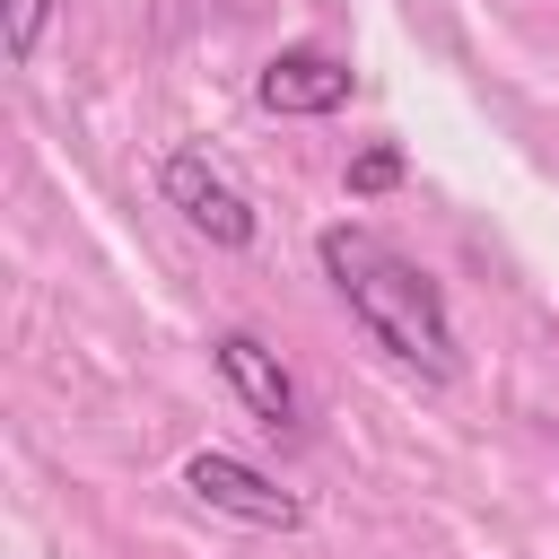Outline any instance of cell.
Instances as JSON below:
<instances>
[{
  "mask_svg": "<svg viewBox=\"0 0 559 559\" xmlns=\"http://www.w3.org/2000/svg\"><path fill=\"white\" fill-rule=\"evenodd\" d=\"M183 489H192L201 507L253 524V533H297V524H306V507H297L271 472H253L245 454H192V463H183Z\"/></svg>",
  "mask_w": 559,
  "mask_h": 559,
  "instance_id": "3",
  "label": "cell"
},
{
  "mask_svg": "<svg viewBox=\"0 0 559 559\" xmlns=\"http://www.w3.org/2000/svg\"><path fill=\"white\" fill-rule=\"evenodd\" d=\"M44 17H52V0H9V61H35Z\"/></svg>",
  "mask_w": 559,
  "mask_h": 559,
  "instance_id": "7",
  "label": "cell"
},
{
  "mask_svg": "<svg viewBox=\"0 0 559 559\" xmlns=\"http://www.w3.org/2000/svg\"><path fill=\"white\" fill-rule=\"evenodd\" d=\"M393 183H402V148H393V140H376V148L349 157V201H376V192H393Z\"/></svg>",
  "mask_w": 559,
  "mask_h": 559,
  "instance_id": "6",
  "label": "cell"
},
{
  "mask_svg": "<svg viewBox=\"0 0 559 559\" xmlns=\"http://www.w3.org/2000/svg\"><path fill=\"white\" fill-rule=\"evenodd\" d=\"M349 87H358V79H349L341 52H323V44H288V52L262 61L253 105H262V114H341Z\"/></svg>",
  "mask_w": 559,
  "mask_h": 559,
  "instance_id": "4",
  "label": "cell"
},
{
  "mask_svg": "<svg viewBox=\"0 0 559 559\" xmlns=\"http://www.w3.org/2000/svg\"><path fill=\"white\" fill-rule=\"evenodd\" d=\"M218 376H227V393H236L262 428H297V384H288L280 349H271L262 332H218Z\"/></svg>",
  "mask_w": 559,
  "mask_h": 559,
  "instance_id": "5",
  "label": "cell"
},
{
  "mask_svg": "<svg viewBox=\"0 0 559 559\" xmlns=\"http://www.w3.org/2000/svg\"><path fill=\"white\" fill-rule=\"evenodd\" d=\"M157 192H166V201L183 210V227L210 236L218 253H245V245H253V201H245L201 148H175V157L157 166Z\"/></svg>",
  "mask_w": 559,
  "mask_h": 559,
  "instance_id": "2",
  "label": "cell"
},
{
  "mask_svg": "<svg viewBox=\"0 0 559 559\" xmlns=\"http://www.w3.org/2000/svg\"><path fill=\"white\" fill-rule=\"evenodd\" d=\"M314 253H323V271H332V288L349 297V314H358V332L384 349V358H402V367H419V376H454V323H445V288L402 253V245H384L376 227H358V218H341V227H323L314 236Z\"/></svg>",
  "mask_w": 559,
  "mask_h": 559,
  "instance_id": "1",
  "label": "cell"
}]
</instances>
